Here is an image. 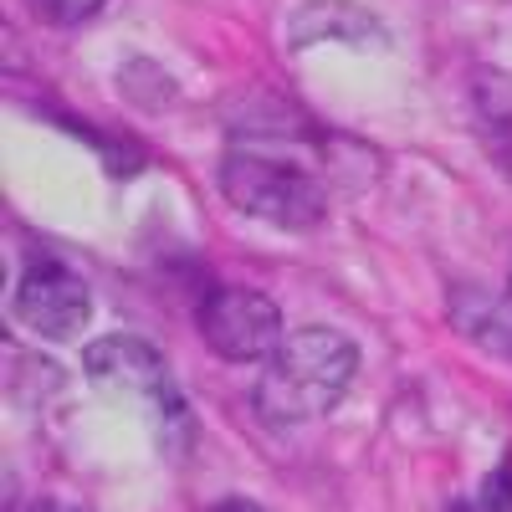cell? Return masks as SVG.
Wrapping results in <instances>:
<instances>
[{
  "mask_svg": "<svg viewBox=\"0 0 512 512\" xmlns=\"http://www.w3.org/2000/svg\"><path fill=\"white\" fill-rule=\"evenodd\" d=\"M221 190L241 216H256V221H267L277 231H313L328 216V195L308 169L267 159V154H251V149L226 154Z\"/></svg>",
  "mask_w": 512,
  "mask_h": 512,
  "instance_id": "cell-3",
  "label": "cell"
},
{
  "mask_svg": "<svg viewBox=\"0 0 512 512\" xmlns=\"http://www.w3.org/2000/svg\"><path fill=\"white\" fill-rule=\"evenodd\" d=\"M359 374V349L338 328L308 323L282 338V349L267 359L262 384H256V410L272 425L318 420L349 395Z\"/></svg>",
  "mask_w": 512,
  "mask_h": 512,
  "instance_id": "cell-1",
  "label": "cell"
},
{
  "mask_svg": "<svg viewBox=\"0 0 512 512\" xmlns=\"http://www.w3.org/2000/svg\"><path fill=\"white\" fill-rule=\"evenodd\" d=\"M26 11L47 26H77L103 11V0H26Z\"/></svg>",
  "mask_w": 512,
  "mask_h": 512,
  "instance_id": "cell-8",
  "label": "cell"
},
{
  "mask_svg": "<svg viewBox=\"0 0 512 512\" xmlns=\"http://www.w3.org/2000/svg\"><path fill=\"white\" fill-rule=\"evenodd\" d=\"M200 338L231 364H267L282 349V313L251 287H216L200 303Z\"/></svg>",
  "mask_w": 512,
  "mask_h": 512,
  "instance_id": "cell-4",
  "label": "cell"
},
{
  "mask_svg": "<svg viewBox=\"0 0 512 512\" xmlns=\"http://www.w3.org/2000/svg\"><path fill=\"white\" fill-rule=\"evenodd\" d=\"M210 512H272V507H262V502H251V497H226L221 507H210Z\"/></svg>",
  "mask_w": 512,
  "mask_h": 512,
  "instance_id": "cell-9",
  "label": "cell"
},
{
  "mask_svg": "<svg viewBox=\"0 0 512 512\" xmlns=\"http://www.w3.org/2000/svg\"><path fill=\"white\" fill-rule=\"evenodd\" d=\"M26 512H72V507H62V502H36V507H26Z\"/></svg>",
  "mask_w": 512,
  "mask_h": 512,
  "instance_id": "cell-10",
  "label": "cell"
},
{
  "mask_svg": "<svg viewBox=\"0 0 512 512\" xmlns=\"http://www.w3.org/2000/svg\"><path fill=\"white\" fill-rule=\"evenodd\" d=\"M82 369H88L93 384H103L108 395L118 400H134L154 425L169 451H185L190 436H195V420H190V405L180 395L175 374H169L164 354L154 344L134 333H113V338H98V344L82 349Z\"/></svg>",
  "mask_w": 512,
  "mask_h": 512,
  "instance_id": "cell-2",
  "label": "cell"
},
{
  "mask_svg": "<svg viewBox=\"0 0 512 512\" xmlns=\"http://www.w3.org/2000/svg\"><path fill=\"white\" fill-rule=\"evenodd\" d=\"M11 313L36 338H72L82 323L93 318V292L67 262H57V256H36V262H26V272L16 282Z\"/></svg>",
  "mask_w": 512,
  "mask_h": 512,
  "instance_id": "cell-5",
  "label": "cell"
},
{
  "mask_svg": "<svg viewBox=\"0 0 512 512\" xmlns=\"http://www.w3.org/2000/svg\"><path fill=\"white\" fill-rule=\"evenodd\" d=\"M451 318L466 338H477L482 349L512 359V303H497V297H487L477 287H456L451 292Z\"/></svg>",
  "mask_w": 512,
  "mask_h": 512,
  "instance_id": "cell-7",
  "label": "cell"
},
{
  "mask_svg": "<svg viewBox=\"0 0 512 512\" xmlns=\"http://www.w3.org/2000/svg\"><path fill=\"white\" fill-rule=\"evenodd\" d=\"M292 47H308V41H323V36H333V41H354V47H379L384 41V31L374 26V16H364L359 6H349V0H313V6L292 21Z\"/></svg>",
  "mask_w": 512,
  "mask_h": 512,
  "instance_id": "cell-6",
  "label": "cell"
}]
</instances>
